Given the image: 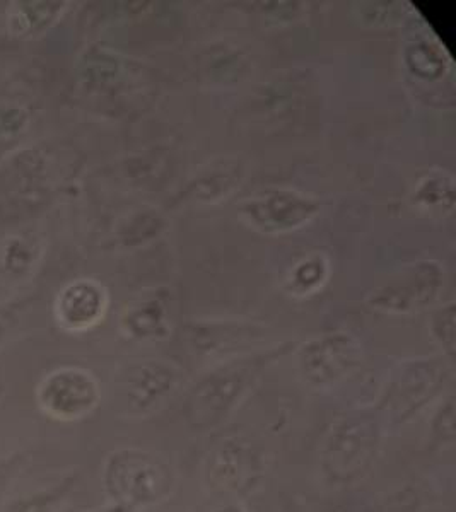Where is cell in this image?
<instances>
[{"mask_svg": "<svg viewBox=\"0 0 456 512\" xmlns=\"http://www.w3.org/2000/svg\"><path fill=\"white\" fill-rule=\"evenodd\" d=\"M101 483L108 502L142 511L170 499L176 489V473L161 454L120 448L106 456Z\"/></svg>", "mask_w": 456, "mask_h": 512, "instance_id": "1", "label": "cell"}, {"mask_svg": "<svg viewBox=\"0 0 456 512\" xmlns=\"http://www.w3.org/2000/svg\"><path fill=\"white\" fill-rule=\"evenodd\" d=\"M332 265L327 255L313 251L294 263L284 279V291L294 299H308L327 286Z\"/></svg>", "mask_w": 456, "mask_h": 512, "instance_id": "14", "label": "cell"}, {"mask_svg": "<svg viewBox=\"0 0 456 512\" xmlns=\"http://www.w3.org/2000/svg\"><path fill=\"white\" fill-rule=\"evenodd\" d=\"M431 441L439 448H453L455 444V398L448 396L436 408L433 417L429 419Z\"/></svg>", "mask_w": 456, "mask_h": 512, "instance_id": "17", "label": "cell"}, {"mask_svg": "<svg viewBox=\"0 0 456 512\" xmlns=\"http://www.w3.org/2000/svg\"><path fill=\"white\" fill-rule=\"evenodd\" d=\"M443 287L445 267L436 260H421L368 294L366 304L385 315H412L433 306Z\"/></svg>", "mask_w": 456, "mask_h": 512, "instance_id": "8", "label": "cell"}, {"mask_svg": "<svg viewBox=\"0 0 456 512\" xmlns=\"http://www.w3.org/2000/svg\"><path fill=\"white\" fill-rule=\"evenodd\" d=\"M258 366V361L233 362L195 384L185 405L188 425L204 432L224 424L255 388Z\"/></svg>", "mask_w": 456, "mask_h": 512, "instance_id": "3", "label": "cell"}, {"mask_svg": "<svg viewBox=\"0 0 456 512\" xmlns=\"http://www.w3.org/2000/svg\"><path fill=\"white\" fill-rule=\"evenodd\" d=\"M359 21L369 26H392L404 18L407 7L402 2H363L359 4Z\"/></svg>", "mask_w": 456, "mask_h": 512, "instance_id": "19", "label": "cell"}, {"mask_svg": "<svg viewBox=\"0 0 456 512\" xmlns=\"http://www.w3.org/2000/svg\"><path fill=\"white\" fill-rule=\"evenodd\" d=\"M211 512H250L245 506H241L240 502H228L223 506H217Z\"/></svg>", "mask_w": 456, "mask_h": 512, "instance_id": "22", "label": "cell"}, {"mask_svg": "<svg viewBox=\"0 0 456 512\" xmlns=\"http://www.w3.org/2000/svg\"><path fill=\"white\" fill-rule=\"evenodd\" d=\"M267 454L252 439L229 436L214 444L202 461V482L216 494L246 497L260 489L267 473Z\"/></svg>", "mask_w": 456, "mask_h": 512, "instance_id": "4", "label": "cell"}, {"mask_svg": "<svg viewBox=\"0 0 456 512\" xmlns=\"http://www.w3.org/2000/svg\"><path fill=\"white\" fill-rule=\"evenodd\" d=\"M429 332L443 354L455 355V304H446L434 313Z\"/></svg>", "mask_w": 456, "mask_h": 512, "instance_id": "18", "label": "cell"}, {"mask_svg": "<svg viewBox=\"0 0 456 512\" xmlns=\"http://www.w3.org/2000/svg\"><path fill=\"white\" fill-rule=\"evenodd\" d=\"M404 60L410 74L421 81H443L451 70L450 55L431 38H417L407 45Z\"/></svg>", "mask_w": 456, "mask_h": 512, "instance_id": "15", "label": "cell"}, {"mask_svg": "<svg viewBox=\"0 0 456 512\" xmlns=\"http://www.w3.org/2000/svg\"><path fill=\"white\" fill-rule=\"evenodd\" d=\"M450 378L439 361L409 362L388 379L378 400V412L392 424H405L438 398Z\"/></svg>", "mask_w": 456, "mask_h": 512, "instance_id": "6", "label": "cell"}, {"mask_svg": "<svg viewBox=\"0 0 456 512\" xmlns=\"http://www.w3.org/2000/svg\"><path fill=\"white\" fill-rule=\"evenodd\" d=\"M110 306L105 286L93 279H77L55 301V320L67 333H86L100 326Z\"/></svg>", "mask_w": 456, "mask_h": 512, "instance_id": "10", "label": "cell"}, {"mask_svg": "<svg viewBox=\"0 0 456 512\" xmlns=\"http://www.w3.org/2000/svg\"><path fill=\"white\" fill-rule=\"evenodd\" d=\"M86 512H141L137 511V509H132L129 506H123V504H117V502H106L105 506L96 507V509H91V511Z\"/></svg>", "mask_w": 456, "mask_h": 512, "instance_id": "21", "label": "cell"}, {"mask_svg": "<svg viewBox=\"0 0 456 512\" xmlns=\"http://www.w3.org/2000/svg\"><path fill=\"white\" fill-rule=\"evenodd\" d=\"M363 364V345L352 333H325L311 338L298 350V369L304 383L327 390Z\"/></svg>", "mask_w": 456, "mask_h": 512, "instance_id": "9", "label": "cell"}, {"mask_svg": "<svg viewBox=\"0 0 456 512\" xmlns=\"http://www.w3.org/2000/svg\"><path fill=\"white\" fill-rule=\"evenodd\" d=\"M409 202L426 216H451L456 205L455 178L446 171H429L417 181Z\"/></svg>", "mask_w": 456, "mask_h": 512, "instance_id": "12", "label": "cell"}, {"mask_svg": "<svg viewBox=\"0 0 456 512\" xmlns=\"http://www.w3.org/2000/svg\"><path fill=\"white\" fill-rule=\"evenodd\" d=\"M383 443V424L375 415L339 417L323 437L318 466L323 480L335 489H347L364 480Z\"/></svg>", "mask_w": 456, "mask_h": 512, "instance_id": "2", "label": "cell"}, {"mask_svg": "<svg viewBox=\"0 0 456 512\" xmlns=\"http://www.w3.org/2000/svg\"><path fill=\"white\" fill-rule=\"evenodd\" d=\"M178 373L164 362H149L130 379L129 403L137 415H149L175 391Z\"/></svg>", "mask_w": 456, "mask_h": 512, "instance_id": "11", "label": "cell"}, {"mask_svg": "<svg viewBox=\"0 0 456 512\" xmlns=\"http://www.w3.org/2000/svg\"><path fill=\"white\" fill-rule=\"evenodd\" d=\"M322 204L296 188H267L238 205V217L248 229L264 236H281L308 226L320 216Z\"/></svg>", "mask_w": 456, "mask_h": 512, "instance_id": "5", "label": "cell"}, {"mask_svg": "<svg viewBox=\"0 0 456 512\" xmlns=\"http://www.w3.org/2000/svg\"><path fill=\"white\" fill-rule=\"evenodd\" d=\"M76 487V477L67 475L57 483L7 502L4 512H57Z\"/></svg>", "mask_w": 456, "mask_h": 512, "instance_id": "16", "label": "cell"}, {"mask_svg": "<svg viewBox=\"0 0 456 512\" xmlns=\"http://www.w3.org/2000/svg\"><path fill=\"white\" fill-rule=\"evenodd\" d=\"M36 403L48 419L77 422L100 407L101 384L84 367H59L50 371L36 386Z\"/></svg>", "mask_w": 456, "mask_h": 512, "instance_id": "7", "label": "cell"}, {"mask_svg": "<svg viewBox=\"0 0 456 512\" xmlns=\"http://www.w3.org/2000/svg\"><path fill=\"white\" fill-rule=\"evenodd\" d=\"M30 461V456L21 453L7 454L0 458V497L4 495L11 483L23 473V468Z\"/></svg>", "mask_w": 456, "mask_h": 512, "instance_id": "20", "label": "cell"}, {"mask_svg": "<svg viewBox=\"0 0 456 512\" xmlns=\"http://www.w3.org/2000/svg\"><path fill=\"white\" fill-rule=\"evenodd\" d=\"M120 328L123 335L130 340H139V342L164 340L170 335V315L161 301L151 299L127 309V313L120 320Z\"/></svg>", "mask_w": 456, "mask_h": 512, "instance_id": "13", "label": "cell"}]
</instances>
